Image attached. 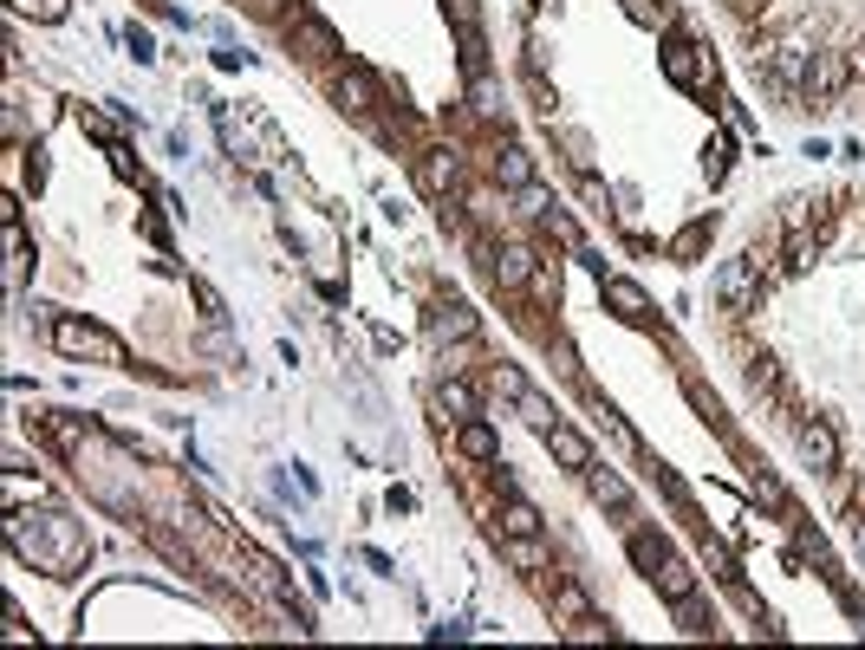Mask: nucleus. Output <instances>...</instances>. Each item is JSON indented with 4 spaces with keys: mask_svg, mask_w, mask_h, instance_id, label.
<instances>
[{
    "mask_svg": "<svg viewBox=\"0 0 865 650\" xmlns=\"http://www.w3.org/2000/svg\"><path fill=\"white\" fill-rule=\"evenodd\" d=\"M7 540H13V553L20 560H33L39 573H52V579H72V573H85V560H91V540H85V527L72 521V514H59V508H13L7 514Z\"/></svg>",
    "mask_w": 865,
    "mask_h": 650,
    "instance_id": "obj_1",
    "label": "nucleus"
},
{
    "mask_svg": "<svg viewBox=\"0 0 865 650\" xmlns=\"http://www.w3.org/2000/svg\"><path fill=\"white\" fill-rule=\"evenodd\" d=\"M46 339H52V352H59V358L124 365V345H117L104 326H91V319H72V313H52V319H46Z\"/></svg>",
    "mask_w": 865,
    "mask_h": 650,
    "instance_id": "obj_2",
    "label": "nucleus"
},
{
    "mask_svg": "<svg viewBox=\"0 0 865 650\" xmlns=\"http://www.w3.org/2000/svg\"><path fill=\"white\" fill-rule=\"evenodd\" d=\"M755 293H762V260H755V254L723 260V273H716V299H723L729 313H749V306H755Z\"/></svg>",
    "mask_w": 865,
    "mask_h": 650,
    "instance_id": "obj_3",
    "label": "nucleus"
},
{
    "mask_svg": "<svg viewBox=\"0 0 865 650\" xmlns=\"http://www.w3.org/2000/svg\"><path fill=\"white\" fill-rule=\"evenodd\" d=\"M599 286H606V306H612L619 319H632V326H645V319H651V293H645L638 280H625V273H606Z\"/></svg>",
    "mask_w": 865,
    "mask_h": 650,
    "instance_id": "obj_4",
    "label": "nucleus"
},
{
    "mask_svg": "<svg viewBox=\"0 0 865 650\" xmlns=\"http://www.w3.org/2000/svg\"><path fill=\"white\" fill-rule=\"evenodd\" d=\"M540 443L554 449V462H560V469H573V475H586V469H593V443H586L580 430H567V423H554V430H547Z\"/></svg>",
    "mask_w": 865,
    "mask_h": 650,
    "instance_id": "obj_5",
    "label": "nucleus"
},
{
    "mask_svg": "<svg viewBox=\"0 0 865 650\" xmlns=\"http://www.w3.org/2000/svg\"><path fill=\"white\" fill-rule=\"evenodd\" d=\"M847 78H853V65H847L840 52H814V65H807V91H814V98H834Z\"/></svg>",
    "mask_w": 865,
    "mask_h": 650,
    "instance_id": "obj_6",
    "label": "nucleus"
},
{
    "mask_svg": "<svg viewBox=\"0 0 865 650\" xmlns=\"http://www.w3.org/2000/svg\"><path fill=\"white\" fill-rule=\"evenodd\" d=\"M514 410H521V423H527L534 436H547V430L560 423V410H554V397H547V391H534V384H521V391H514Z\"/></svg>",
    "mask_w": 865,
    "mask_h": 650,
    "instance_id": "obj_7",
    "label": "nucleus"
},
{
    "mask_svg": "<svg viewBox=\"0 0 865 650\" xmlns=\"http://www.w3.org/2000/svg\"><path fill=\"white\" fill-rule=\"evenodd\" d=\"M456 449H462L469 462H495V456H501V436H495V423H482V417H469V423L456 430Z\"/></svg>",
    "mask_w": 865,
    "mask_h": 650,
    "instance_id": "obj_8",
    "label": "nucleus"
},
{
    "mask_svg": "<svg viewBox=\"0 0 865 650\" xmlns=\"http://www.w3.org/2000/svg\"><path fill=\"white\" fill-rule=\"evenodd\" d=\"M801 456H807V469H840V443H834V430L827 423H801Z\"/></svg>",
    "mask_w": 865,
    "mask_h": 650,
    "instance_id": "obj_9",
    "label": "nucleus"
},
{
    "mask_svg": "<svg viewBox=\"0 0 865 650\" xmlns=\"http://www.w3.org/2000/svg\"><path fill=\"white\" fill-rule=\"evenodd\" d=\"M651 586L677 606V599H690V592H697V566H690V560H677V553H664V566L651 573Z\"/></svg>",
    "mask_w": 865,
    "mask_h": 650,
    "instance_id": "obj_10",
    "label": "nucleus"
},
{
    "mask_svg": "<svg viewBox=\"0 0 865 650\" xmlns=\"http://www.w3.org/2000/svg\"><path fill=\"white\" fill-rule=\"evenodd\" d=\"M339 104L358 111V117H371V111H378V85H371V72H339Z\"/></svg>",
    "mask_w": 865,
    "mask_h": 650,
    "instance_id": "obj_11",
    "label": "nucleus"
},
{
    "mask_svg": "<svg viewBox=\"0 0 865 650\" xmlns=\"http://www.w3.org/2000/svg\"><path fill=\"white\" fill-rule=\"evenodd\" d=\"M417 176H423V189H430V195H449V189H456V176H462V163H456V150H430Z\"/></svg>",
    "mask_w": 865,
    "mask_h": 650,
    "instance_id": "obj_12",
    "label": "nucleus"
},
{
    "mask_svg": "<svg viewBox=\"0 0 865 650\" xmlns=\"http://www.w3.org/2000/svg\"><path fill=\"white\" fill-rule=\"evenodd\" d=\"M534 280V254L521 247V241H508L501 254H495V286H527Z\"/></svg>",
    "mask_w": 865,
    "mask_h": 650,
    "instance_id": "obj_13",
    "label": "nucleus"
},
{
    "mask_svg": "<svg viewBox=\"0 0 865 650\" xmlns=\"http://www.w3.org/2000/svg\"><path fill=\"white\" fill-rule=\"evenodd\" d=\"M430 339H475V313L456 306V299H443V306L430 313Z\"/></svg>",
    "mask_w": 865,
    "mask_h": 650,
    "instance_id": "obj_14",
    "label": "nucleus"
},
{
    "mask_svg": "<svg viewBox=\"0 0 865 650\" xmlns=\"http://www.w3.org/2000/svg\"><path fill=\"white\" fill-rule=\"evenodd\" d=\"M664 78L671 85H697V46L690 39H664Z\"/></svg>",
    "mask_w": 865,
    "mask_h": 650,
    "instance_id": "obj_15",
    "label": "nucleus"
},
{
    "mask_svg": "<svg viewBox=\"0 0 865 650\" xmlns=\"http://www.w3.org/2000/svg\"><path fill=\"white\" fill-rule=\"evenodd\" d=\"M495 176H501V189H527V182H534V156H527L521 143H508V150L495 156Z\"/></svg>",
    "mask_w": 865,
    "mask_h": 650,
    "instance_id": "obj_16",
    "label": "nucleus"
},
{
    "mask_svg": "<svg viewBox=\"0 0 865 650\" xmlns=\"http://www.w3.org/2000/svg\"><path fill=\"white\" fill-rule=\"evenodd\" d=\"M436 397H443V410H449L456 423H469V417H482V397H475V384H462V378H449V384H443Z\"/></svg>",
    "mask_w": 865,
    "mask_h": 650,
    "instance_id": "obj_17",
    "label": "nucleus"
},
{
    "mask_svg": "<svg viewBox=\"0 0 865 650\" xmlns=\"http://www.w3.org/2000/svg\"><path fill=\"white\" fill-rule=\"evenodd\" d=\"M554 619H567V625H580V619H593V599H586V586H573V579H560V586H554Z\"/></svg>",
    "mask_w": 865,
    "mask_h": 650,
    "instance_id": "obj_18",
    "label": "nucleus"
},
{
    "mask_svg": "<svg viewBox=\"0 0 865 650\" xmlns=\"http://www.w3.org/2000/svg\"><path fill=\"white\" fill-rule=\"evenodd\" d=\"M586 488H593V501H599V508H625V501H632V488H625L612 469H586Z\"/></svg>",
    "mask_w": 865,
    "mask_h": 650,
    "instance_id": "obj_19",
    "label": "nucleus"
},
{
    "mask_svg": "<svg viewBox=\"0 0 865 650\" xmlns=\"http://www.w3.org/2000/svg\"><path fill=\"white\" fill-rule=\"evenodd\" d=\"M300 39L313 46V59H339V52H345V46H339V33H332L326 20H300Z\"/></svg>",
    "mask_w": 865,
    "mask_h": 650,
    "instance_id": "obj_20",
    "label": "nucleus"
},
{
    "mask_svg": "<svg viewBox=\"0 0 865 650\" xmlns=\"http://www.w3.org/2000/svg\"><path fill=\"white\" fill-rule=\"evenodd\" d=\"M807 65H814V59H807L801 39H781V46H775V72H781V78H801V85H807Z\"/></svg>",
    "mask_w": 865,
    "mask_h": 650,
    "instance_id": "obj_21",
    "label": "nucleus"
},
{
    "mask_svg": "<svg viewBox=\"0 0 865 650\" xmlns=\"http://www.w3.org/2000/svg\"><path fill=\"white\" fill-rule=\"evenodd\" d=\"M26 280V234H20V221L7 215V286H20Z\"/></svg>",
    "mask_w": 865,
    "mask_h": 650,
    "instance_id": "obj_22",
    "label": "nucleus"
},
{
    "mask_svg": "<svg viewBox=\"0 0 865 650\" xmlns=\"http://www.w3.org/2000/svg\"><path fill=\"white\" fill-rule=\"evenodd\" d=\"M508 534H540V514H534L527 501H508V508H501V540H508Z\"/></svg>",
    "mask_w": 865,
    "mask_h": 650,
    "instance_id": "obj_23",
    "label": "nucleus"
},
{
    "mask_svg": "<svg viewBox=\"0 0 865 650\" xmlns=\"http://www.w3.org/2000/svg\"><path fill=\"white\" fill-rule=\"evenodd\" d=\"M632 560H638V573L651 579V573L664 566V540H651V534H632Z\"/></svg>",
    "mask_w": 865,
    "mask_h": 650,
    "instance_id": "obj_24",
    "label": "nucleus"
},
{
    "mask_svg": "<svg viewBox=\"0 0 865 650\" xmlns=\"http://www.w3.org/2000/svg\"><path fill=\"white\" fill-rule=\"evenodd\" d=\"M814 260H821V241H814L807 228H794V234H788V267H814Z\"/></svg>",
    "mask_w": 865,
    "mask_h": 650,
    "instance_id": "obj_25",
    "label": "nucleus"
},
{
    "mask_svg": "<svg viewBox=\"0 0 865 650\" xmlns=\"http://www.w3.org/2000/svg\"><path fill=\"white\" fill-rule=\"evenodd\" d=\"M677 625H684L690 638H703V632H710V619H703V606H697V592H690V599H677Z\"/></svg>",
    "mask_w": 865,
    "mask_h": 650,
    "instance_id": "obj_26",
    "label": "nucleus"
},
{
    "mask_svg": "<svg viewBox=\"0 0 865 650\" xmlns=\"http://www.w3.org/2000/svg\"><path fill=\"white\" fill-rule=\"evenodd\" d=\"M567 638H573V645H612V625H599V619H580V625H567Z\"/></svg>",
    "mask_w": 865,
    "mask_h": 650,
    "instance_id": "obj_27",
    "label": "nucleus"
},
{
    "mask_svg": "<svg viewBox=\"0 0 865 650\" xmlns=\"http://www.w3.org/2000/svg\"><path fill=\"white\" fill-rule=\"evenodd\" d=\"M514 202H521L527 215H547V208H554V195H547L540 182H527V189H514Z\"/></svg>",
    "mask_w": 865,
    "mask_h": 650,
    "instance_id": "obj_28",
    "label": "nucleus"
},
{
    "mask_svg": "<svg viewBox=\"0 0 865 650\" xmlns=\"http://www.w3.org/2000/svg\"><path fill=\"white\" fill-rule=\"evenodd\" d=\"M625 13H632L638 26H664V0H625Z\"/></svg>",
    "mask_w": 865,
    "mask_h": 650,
    "instance_id": "obj_29",
    "label": "nucleus"
},
{
    "mask_svg": "<svg viewBox=\"0 0 865 650\" xmlns=\"http://www.w3.org/2000/svg\"><path fill=\"white\" fill-rule=\"evenodd\" d=\"M469 98H475V111H482V117H495V111H501V91H495L488 78H475V91H469Z\"/></svg>",
    "mask_w": 865,
    "mask_h": 650,
    "instance_id": "obj_30",
    "label": "nucleus"
},
{
    "mask_svg": "<svg viewBox=\"0 0 865 650\" xmlns=\"http://www.w3.org/2000/svg\"><path fill=\"white\" fill-rule=\"evenodd\" d=\"M20 13H33V20H59L65 13V0H13Z\"/></svg>",
    "mask_w": 865,
    "mask_h": 650,
    "instance_id": "obj_31",
    "label": "nucleus"
},
{
    "mask_svg": "<svg viewBox=\"0 0 865 650\" xmlns=\"http://www.w3.org/2000/svg\"><path fill=\"white\" fill-rule=\"evenodd\" d=\"M703 234H710V221H690V228L677 234V254H697V247H703Z\"/></svg>",
    "mask_w": 865,
    "mask_h": 650,
    "instance_id": "obj_32",
    "label": "nucleus"
},
{
    "mask_svg": "<svg viewBox=\"0 0 865 650\" xmlns=\"http://www.w3.org/2000/svg\"><path fill=\"white\" fill-rule=\"evenodd\" d=\"M853 553H860V566H865V521L853 527Z\"/></svg>",
    "mask_w": 865,
    "mask_h": 650,
    "instance_id": "obj_33",
    "label": "nucleus"
},
{
    "mask_svg": "<svg viewBox=\"0 0 865 650\" xmlns=\"http://www.w3.org/2000/svg\"><path fill=\"white\" fill-rule=\"evenodd\" d=\"M280 7H287V0H254V13H280Z\"/></svg>",
    "mask_w": 865,
    "mask_h": 650,
    "instance_id": "obj_34",
    "label": "nucleus"
}]
</instances>
